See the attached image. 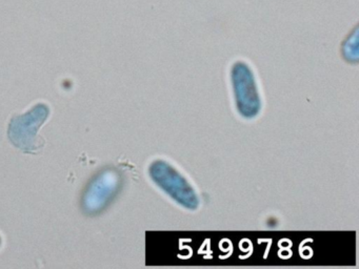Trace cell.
<instances>
[{
    "label": "cell",
    "mask_w": 359,
    "mask_h": 269,
    "mask_svg": "<svg viewBox=\"0 0 359 269\" xmlns=\"http://www.w3.org/2000/svg\"><path fill=\"white\" fill-rule=\"evenodd\" d=\"M231 84L237 111L245 119H254L262 111V98L251 65L238 60L231 67Z\"/></svg>",
    "instance_id": "obj_2"
},
{
    "label": "cell",
    "mask_w": 359,
    "mask_h": 269,
    "mask_svg": "<svg viewBox=\"0 0 359 269\" xmlns=\"http://www.w3.org/2000/svg\"><path fill=\"white\" fill-rule=\"evenodd\" d=\"M149 174L155 185L182 207L196 210L201 205V199L190 181L169 162L155 160L149 167Z\"/></svg>",
    "instance_id": "obj_1"
},
{
    "label": "cell",
    "mask_w": 359,
    "mask_h": 269,
    "mask_svg": "<svg viewBox=\"0 0 359 269\" xmlns=\"http://www.w3.org/2000/svg\"><path fill=\"white\" fill-rule=\"evenodd\" d=\"M358 34V27L356 25L341 43L342 58L346 62L353 63V64L359 61Z\"/></svg>",
    "instance_id": "obj_3"
}]
</instances>
